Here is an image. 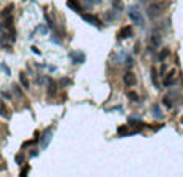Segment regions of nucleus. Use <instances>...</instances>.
Instances as JSON below:
<instances>
[{"mask_svg":"<svg viewBox=\"0 0 183 177\" xmlns=\"http://www.w3.org/2000/svg\"><path fill=\"white\" fill-rule=\"evenodd\" d=\"M162 44V35L159 31H153L151 32V45L153 47H159V45Z\"/></svg>","mask_w":183,"mask_h":177,"instance_id":"nucleus-8","label":"nucleus"},{"mask_svg":"<svg viewBox=\"0 0 183 177\" xmlns=\"http://www.w3.org/2000/svg\"><path fill=\"white\" fill-rule=\"evenodd\" d=\"M69 58L74 64H82L85 61V55L82 52H71L69 53Z\"/></svg>","mask_w":183,"mask_h":177,"instance_id":"nucleus-6","label":"nucleus"},{"mask_svg":"<svg viewBox=\"0 0 183 177\" xmlns=\"http://www.w3.org/2000/svg\"><path fill=\"white\" fill-rule=\"evenodd\" d=\"M0 169H2V167H0Z\"/></svg>","mask_w":183,"mask_h":177,"instance_id":"nucleus-34","label":"nucleus"},{"mask_svg":"<svg viewBox=\"0 0 183 177\" xmlns=\"http://www.w3.org/2000/svg\"><path fill=\"white\" fill-rule=\"evenodd\" d=\"M133 35V29H132V26H124L122 29L119 31L117 37H119V40H125V39H129V37Z\"/></svg>","mask_w":183,"mask_h":177,"instance_id":"nucleus-5","label":"nucleus"},{"mask_svg":"<svg viewBox=\"0 0 183 177\" xmlns=\"http://www.w3.org/2000/svg\"><path fill=\"white\" fill-rule=\"evenodd\" d=\"M151 114L156 118V119H162V118H164V114L161 113V108H159L158 105H153V108H151Z\"/></svg>","mask_w":183,"mask_h":177,"instance_id":"nucleus-14","label":"nucleus"},{"mask_svg":"<svg viewBox=\"0 0 183 177\" xmlns=\"http://www.w3.org/2000/svg\"><path fill=\"white\" fill-rule=\"evenodd\" d=\"M39 31H40V32H47V27L45 26H39Z\"/></svg>","mask_w":183,"mask_h":177,"instance_id":"nucleus-30","label":"nucleus"},{"mask_svg":"<svg viewBox=\"0 0 183 177\" xmlns=\"http://www.w3.org/2000/svg\"><path fill=\"white\" fill-rule=\"evenodd\" d=\"M181 123H183V118H181Z\"/></svg>","mask_w":183,"mask_h":177,"instance_id":"nucleus-33","label":"nucleus"},{"mask_svg":"<svg viewBox=\"0 0 183 177\" xmlns=\"http://www.w3.org/2000/svg\"><path fill=\"white\" fill-rule=\"evenodd\" d=\"M2 97H5V98H11V95H10L8 92H2Z\"/></svg>","mask_w":183,"mask_h":177,"instance_id":"nucleus-29","label":"nucleus"},{"mask_svg":"<svg viewBox=\"0 0 183 177\" xmlns=\"http://www.w3.org/2000/svg\"><path fill=\"white\" fill-rule=\"evenodd\" d=\"M164 12H166V3H151L146 10V15L149 20H158Z\"/></svg>","mask_w":183,"mask_h":177,"instance_id":"nucleus-1","label":"nucleus"},{"mask_svg":"<svg viewBox=\"0 0 183 177\" xmlns=\"http://www.w3.org/2000/svg\"><path fill=\"white\" fill-rule=\"evenodd\" d=\"M82 20L87 21L89 24H93L95 27H98V29H101V26H103L98 18H96L95 15H90V13H82Z\"/></svg>","mask_w":183,"mask_h":177,"instance_id":"nucleus-3","label":"nucleus"},{"mask_svg":"<svg viewBox=\"0 0 183 177\" xmlns=\"http://www.w3.org/2000/svg\"><path fill=\"white\" fill-rule=\"evenodd\" d=\"M52 137H53L52 129H47L45 132L42 134V137H40V148H42V150H45V148L48 147V143L52 142Z\"/></svg>","mask_w":183,"mask_h":177,"instance_id":"nucleus-4","label":"nucleus"},{"mask_svg":"<svg viewBox=\"0 0 183 177\" xmlns=\"http://www.w3.org/2000/svg\"><path fill=\"white\" fill-rule=\"evenodd\" d=\"M175 82H177V72H175V71H170V72L167 74L166 81H164V87H172Z\"/></svg>","mask_w":183,"mask_h":177,"instance_id":"nucleus-9","label":"nucleus"},{"mask_svg":"<svg viewBox=\"0 0 183 177\" xmlns=\"http://www.w3.org/2000/svg\"><path fill=\"white\" fill-rule=\"evenodd\" d=\"M127 15L130 18V21L135 23V24H138V26H143L144 21H143V13L138 10V7H130L129 10H127Z\"/></svg>","mask_w":183,"mask_h":177,"instance_id":"nucleus-2","label":"nucleus"},{"mask_svg":"<svg viewBox=\"0 0 183 177\" xmlns=\"http://www.w3.org/2000/svg\"><path fill=\"white\" fill-rule=\"evenodd\" d=\"M47 87H48V97H55L58 84L55 81H52V79H47Z\"/></svg>","mask_w":183,"mask_h":177,"instance_id":"nucleus-10","label":"nucleus"},{"mask_svg":"<svg viewBox=\"0 0 183 177\" xmlns=\"http://www.w3.org/2000/svg\"><path fill=\"white\" fill-rule=\"evenodd\" d=\"M13 8H15V5H8V7L5 8V12H2V16H8L10 13H11Z\"/></svg>","mask_w":183,"mask_h":177,"instance_id":"nucleus-23","label":"nucleus"},{"mask_svg":"<svg viewBox=\"0 0 183 177\" xmlns=\"http://www.w3.org/2000/svg\"><path fill=\"white\" fill-rule=\"evenodd\" d=\"M0 116H3L5 119H10V111L3 103H0Z\"/></svg>","mask_w":183,"mask_h":177,"instance_id":"nucleus-16","label":"nucleus"},{"mask_svg":"<svg viewBox=\"0 0 183 177\" xmlns=\"http://www.w3.org/2000/svg\"><path fill=\"white\" fill-rule=\"evenodd\" d=\"M151 81H153V86L156 89H161V84H159V76H158V69L156 68H151Z\"/></svg>","mask_w":183,"mask_h":177,"instance_id":"nucleus-11","label":"nucleus"},{"mask_svg":"<svg viewBox=\"0 0 183 177\" xmlns=\"http://www.w3.org/2000/svg\"><path fill=\"white\" fill-rule=\"evenodd\" d=\"M124 84H125L127 87H133L135 84H137V76H135L132 71L125 72V74H124Z\"/></svg>","mask_w":183,"mask_h":177,"instance_id":"nucleus-7","label":"nucleus"},{"mask_svg":"<svg viewBox=\"0 0 183 177\" xmlns=\"http://www.w3.org/2000/svg\"><path fill=\"white\" fill-rule=\"evenodd\" d=\"M2 68L5 69V72H7V76H10V69H8V66H7V64H2Z\"/></svg>","mask_w":183,"mask_h":177,"instance_id":"nucleus-28","label":"nucleus"},{"mask_svg":"<svg viewBox=\"0 0 183 177\" xmlns=\"http://www.w3.org/2000/svg\"><path fill=\"white\" fill-rule=\"evenodd\" d=\"M127 97H129V100H130V101H133V103H137V101L140 100V98H138V95L135 94V92H129Z\"/></svg>","mask_w":183,"mask_h":177,"instance_id":"nucleus-20","label":"nucleus"},{"mask_svg":"<svg viewBox=\"0 0 183 177\" xmlns=\"http://www.w3.org/2000/svg\"><path fill=\"white\" fill-rule=\"evenodd\" d=\"M13 94L18 98H23V92H21V89H19V86H13Z\"/></svg>","mask_w":183,"mask_h":177,"instance_id":"nucleus-21","label":"nucleus"},{"mask_svg":"<svg viewBox=\"0 0 183 177\" xmlns=\"http://www.w3.org/2000/svg\"><path fill=\"white\" fill-rule=\"evenodd\" d=\"M125 64H127V66H133V58L132 57H127V58H125Z\"/></svg>","mask_w":183,"mask_h":177,"instance_id":"nucleus-27","label":"nucleus"},{"mask_svg":"<svg viewBox=\"0 0 183 177\" xmlns=\"http://www.w3.org/2000/svg\"><path fill=\"white\" fill-rule=\"evenodd\" d=\"M29 171H31V167H29V166H24L23 169H21V172H19V175L24 177V175H27V174H29Z\"/></svg>","mask_w":183,"mask_h":177,"instance_id":"nucleus-24","label":"nucleus"},{"mask_svg":"<svg viewBox=\"0 0 183 177\" xmlns=\"http://www.w3.org/2000/svg\"><path fill=\"white\" fill-rule=\"evenodd\" d=\"M31 156H37V150H31Z\"/></svg>","mask_w":183,"mask_h":177,"instance_id":"nucleus-31","label":"nucleus"},{"mask_svg":"<svg viewBox=\"0 0 183 177\" xmlns=\"http://www.w3.org/2000/svg\"><path fill=\"white\" fill-rule=\"evenodd\" d=\"M19 82H21V86H23L24 89L29 87V81H27V77H26V74H24V72L19 74Z\"/></svg>","mask_w":183,"mask_h":177,"instance_id":"nucleus-17","label":"nucleus"},{"mask_svg":"<svg viewBox=\"0 0 183 177\" xmlns=\"http://www.w3.org/2000/svg\"><path fill=\"white\" fill-rule=\"evenodd\" d=\"M141 2H146V0H141Z\"/></svg>","mask_w":183,"mask_h":177,"instance_id":"nucleus-32","label":"nucleus"},{"mask_svg":"<svg viewBox=\"0 0 183 177\" xmlns=\"http://www.w3.org/2000/svg\"><path fill=\"white\" fill-rule=\"evenodd\" d=\"M112 8H114V12L116 13H121L124 10V3H122V0H112Z\"/></svg>","mask_w":183,"mask_h":177,"instance_id":"nucleus-15","label":"nucleus"},{"mask_svg":"<svg viewBox=\"0 0 183 177\" xmlns=\"http://www.w3.org/2000/svg\"><path fill=\"white\" fill-rule=\"evenodd\" d=\"M60 84H61L63 87H66V86H69V84H71V81H69V79H66V77H63V79L60 81Z\"/></svg>","mask_w":183,"mask_h":177,"instance_id":"nucleus-26","label":"nucleus"},{"mask_svg":"<svg viewBox=\"0 0 183 177\" xmlns=\"http://www.w3.org/2000/svg\"><path fill=\"white\" fill-rule=\"evenodd\" d=\"M162 103H164V106H166V108H172V106H173V101H172V97H170V95H167V97H164V101H162Z\"/></svg>","mask_w":183,"mask_h":177,"instance_id":"nucleus-19","label":"nucleus"},{"mask_svg":"<svg viewBox=\"0 0 183 177\" xmlns=\"http://www.w3.org/2000/svg\"><path fill=\"white\" fill-rule=\"evenodd\" d=\"M167 57H169V49H164V50H161V52H159V55H158V60H159V61H164Z\"/></svg>","mask_w":183,"mask_h":177,"instance_id":"nucleus-18","label":"nucleus"},{"mask_svg":"<svg viewBox=\"0 0 183 177\" xmlns=\"http://www.w3.org/2000/svg\"><path fill=\"white\" fill-rule=\"evenodd\" d=\"M138 130H130L127 126H121L119 129H117V134L119 135H130V134H137Z\"/></svg>","mask_w":183,"mask_h":177,"instance_id":"nucleus-13","label":"nucleus"},{"mask_svg":"<svg viewBox=\"0 0 183 177\" xmlns=\"http://www.w3.org/2000/svg\"><path fill=\"white\" fill-rule=\"evenodd\" d=\"M15 160H16V163H18V164H23V161H24V155H23V153L16 155V158H15Z\"/></svg>","mask_w":183,"mask_h":177,"instance_id":"nucleus-25","label":"nucleus"},{"mask_svg":"<svg viewBox=\"0 0 183 177\" xmlns=\"http://www.w3.org/2000/svg\"><path fill=\"white\" fill-rule=\"evenodd\" d=\"M67 7L71 8V10H74V12H77V13H80L82 12V8H80V3H79V0H67Z\"/></svg>","mask_w":183,"mask_h":177,"instance_id":"nucleus-12","label":"nucleus"},{"mask_svg":"<svg viewBox=\"0 0 183 177\" xmlns=\"http://www.w3.org/2000/svg\"><path fill=\"white\" fill-rule=\"evenodd\" d=\"M84 2L89 5V7H93V5H100L101 0H84Z\"/></svg>","mask_w":183,"mask_h":177,"instance_id":"nucleus-22","label":"nucleus"}]
</instances>
